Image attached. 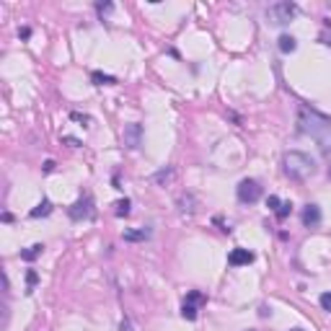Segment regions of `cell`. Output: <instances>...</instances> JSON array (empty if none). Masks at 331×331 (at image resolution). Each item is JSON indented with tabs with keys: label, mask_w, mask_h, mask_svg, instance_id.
<instances>
[{
	"label": "cell",
	"mask_w": 331,
	"mask_h": 331,
	"mask_svg": "<svg viewBox=\"0 0 331 331\" xmlns=\"http://www.w3.org/2000/svg\"><path fill=\"white\" fill-rule=\"evenodd\" d=\"M207 303V298H204V292H200V290H192L186 298H184V303H182V316L186 321H194L200 316V308Z\"/></svg>",
	"instance_id": "cell-5"
},
{
	"label": "cell",
	"mask_w": 331,
	"mask_h": 331,
	"mask_svg": "<svg viewBox=\"0 0 331 331\" xmlns=\"http://www.w3.org/2000/svg\"><path fill=\"white\" fill-rule=\"evenodd\" d=\"M68 215H70V220H75V222H80V220H91V218L96 215L94 200H91V197H80L78 202H75V204L68 210Z\"/></svg>",
	"instance_id": "cell-6"
},
{
	"label": "cell",
	"mask_w": 331,
	"mask_h": 331,
	"mask_svg": "<svg viewBox=\"0 0 331 331\" xmlns=\"http://www.w3.org/2000/svg\"><path fill=\"white\" fill-rule=\"evenodd\" d=\"M328 176H331V168H328Z\"/></svg>",
	"instance_id": "cell-28"
},
{
	"label": "cell",
	"mask_w": 331,
	"mask_h": 331,
	"mask_svg": "<svg viewBox=\"0 0 331 331\" xmlns=\"http://www.w3.org/2000/svg\"><path fill=\"white\" fill-rule=\"evenodd\" d=\"M318 303H321V308H324V310H328V313H331V292H324V295L318 298Z\"/></svg>",
	"instance_id": "cell-20"
},
{
	"label": "cell",
	"mask_w": 331,
	"mask_h": 331,
	"mask_svg": "<svg viewBox=\"0 0 331 331\" xmlns=\"http://www.w3.org/2000/svg\"><path fill=\"white\" fill-rule=\"evenodd\" d=\"M284 174H288L292 182H308L316 174V160L308 153H300V150H290L284 156Z\"/></svg>",
	"instance_id": "cell-2"
},
{
	"label": "cell",
	"mask_w": 331,
	"mask_h": 331,
	"mask_svg": "<svg viewBox=\"0 0 331 331\" xmlns=\"http://www.w3.org/2000/svg\"><path fill=\"white\" fill-rule=\"evenodd\" d=\"M280 50H282L284 54L295 52V50H298V42H295V36H290V34H282V36H280Z\"/></svg>",
	"instance_id": "cell-11"
},
{
	"label": "cell",
	"mask_w": 331,
	"mask_h": 331,
	"mask_svg": "<svg viewBox=\"0 0 331 331\" xmlns=\"http://www.w3.org/2000/svg\"><path fill=\"white\" fill-rule=\"evenodd\" d=\"M91 80H94L96 86H114V83H116L114 75H104V72H98V70L91 72Z\"/></svg>",
	"instance_id": "cell-14"
},
{
	"label": "cell",
	"mask_w": 331,
	"mask_h": 331,
	"mask_svg": "<svg viewBox=\"0 0 331 331\" xmlns=\"http://www.w3.org/2000/svg\"><path fill=\"white\" fill-rule=\"evenodd\" d=\"M303 225L306 228H318L321 225V207L318 204H306L303 207Z\"/></svg>",
	"instance_id": "cell-8"
},
{
	"label": "cell",
	"mask_w": 331,
	"mask_h": 331,
	"mask_svg": "<svg viewBox=\"0 0 331 331\" xmlns=\"http://www.w3.org/2000/svg\"><path fill=\"white\" fill-rule=\"evenodd\" d=\"M295 13H298V6L282 0V3H272L266 8V18H269V24H274V26H284V24H290L295 18Z\"/></svg>",
	"instance_id": "cell-3"
},
{
	"label": "cell",
	"mask_w": 331,
	"mask_h": 331,
	"mask_svg": "<svg viewBox=\"0 0 331 331\" xmlns=\"http://www.w3.org/2000/svg\"><path fill=\"white\" fill-rule=\"evenodd\" d=\"M44 171H47V174L54 171V160H47V163H44Z\"/></svg>",
	"instance_id": "cell-25"
},
{
	"label": "cell",
	"mask_w": 331,
	"mask_h": 331,
	"mask_svg": "<svg viewBox=\"0 0 331 331\" xmlns=\"http://www.w3.org/2000/svg\"><path fill=\"white\" fill-rule=\"evenodd\" d=\"M150 238V230L140 228V230H124V240H148Z\"/></svg>",
	"instance_id": "cell-15"
},
{
	"label": "cell",
	"mask_w": 331,
	"mask_h": 331,
	"mask_svg": "<svg viewBox=\"0 0 331 331\" xmlns=\"http://www.w3.org/2000/svg\"><path fill=\"white\" fill-rule=\"evenodd\" d=\"M194 204H197V200H194V194H182V197H178V207H182V212H186V215H192L194 210H197Z\"/></svg>",
	"instance_id": "cell-10"
},
{
	"label": "cell",
	"mask_w": 331,
	"mask_h": 331,
	"mask_svg": "<svg viewBox=\"0 0 331 331\" xmlns=\"http://www.w3.org/2000/svg\"><path fill=\"white\" fill-rule=\"evenodd\" d=\"M280 204H282V202H280V197H274V194H272V197L266 200V207L272 210V212H277V210H280Z\"/></svg>",
	"instance_id": "cell-21"
},
{
	"label": "cell",
	"mask_w": 331,
	"mask_h": 331,
	"mask_svg": "<svg viewBox=\"0 0 331 331\" xmlns=\"http://www.w3.org/2000/svg\"><path fill=\"white\" fill-rule=\"evenodd\" d=\"M171 178H174V168H163V171H158V174L153 176V182H156V184H168Z\"/></svg>",
	"instance_id": "cell-16"
},
{
	"label": "cell",
	"mask_w": 331,
	"mask_h": 331,
	"mask_svg": "<svg viewBox=\"0 0 331 331\" xmlns=\"http://www.w3.org/2000/svg\"><path fill=\"white\" fill-rule=\"evenodd\" d=\"M70 116H72V119H75V122H91V119H88V116H86V114H78V112H72V114H70Z\"/></svg>",
	"instance_id": "cell-23"
},
{
	"label": "cell",
	"mask_w": 331,
	"mask_h": 331,
	"mask_svg": "<svg viewBox=\"0 0 331 331\" xmlns=\"http://www.w3.org/2000/svg\"><path fill=\"white\" fill-rule=\"evenodd\" d=\"M119 328H122V331H132V328H130V324H127V321H122V326H119Z\"/></svg>",
	"instance_id": "cell-26"
},
{
	"label": "cell",
	"mask_w": 331,
	"mask_h": 331,
	"mask_svg": "<svg viewBox=\"0 0 331 331\" xmlns=\"http://www.w3.org/2000/svg\"><path fill=\"white\" fill-rule=\"evenodd\" d=\"M236 194H238L240 204H254V202H259V197H262V184L256 182V178H244V182L238 184Z\"/></svg>",
	"instance_id": "cell-4"
},
{
	"label": "cell",
	"mask_w": 331,
	"mask_h": 331,
	"mask_svg": "<svg viewBox=\"0 0 331 331\" xmlns=\"http://www.w3.org/2000/svg\"><path fill=\"white\" fill-rule=\"evenodd\" d=\"M114 215L127 218V215H130V200H119V202H114Z\"/></svg>",
	"instance_id": "cell-17"
},
{
	"label": "cell",
	"mask_w": 331,
	"mask_h": 331,
	"mask_svg": "<svg viewBox=\"0 0 331 331\" xmlns=\"http://www.w3.org/2000/svg\"><path fill=\"white\" fill-rule=\"evenodd\" d=\"M96 10L104 16V13H112V10H114V6H112V3H98V6H96Z\"/></svg>",
	"instance_id": "cell-22"
},
{
	"label": "cell",
	"mask_w": 331,
	"mask_h": 331,
	"mask_svg": "<svg viewBox=\"0 0 331 331\" xmlns=\"http://www.w3.org/2000/svg\"><path fill=\"white\" fill-rule=\"evenodd\" d=\"M42 251H44V246L42 244H34V246H28L26 251H21V259L24 262H34L36 256H42Z\"/></svg>",
	"instance_id": "cell-13"
},
{
	"label": "cell",
	"mask_w": 331,
	"mask_h": 331,
	"mask_svg": "<svg viewBox=\"0 0 331 331\" xmlns=\"http://www.w3.org/2000/svg\"><path fill=\"white\" fill-rule=\"evenodd\" d=\"M122 142L130 150H138L142 145V124H138V122L124 124V130H122Z\"/></svg>",
	"instance_id": "cell-7"
},
{
	"label": "cell",
	"mask_w": 331,
	"mask_h": 331,
	"mask_svg": "<svg viewBox=\"0 0 331 331\" xmlns=\"http://www.w3.org/2000/svg\"><path fill=\"white\" fill-rule=\"evenodd\" d=\"M290 212H292V204H290V202H282V204H280V210H277L274 215H277V220H288V218H290Z\"/></svg>",
	"instance_id": "cell-18"
},
{
	"label": "cell",
	"mask_w": 331,
	"mask_h": 331,
	"mask_svg": "<svg viewBox=\"0 0 331 331\" xmlns=\"http://www.w3.org/2000/svg\"><path fill=\"white\" fill-rule=\"evenodd\" d=\"M18 34H21V39H28V36H32V28H28V26H24Z\"/></svg>",
	"instance_id": "cell-24"
},
{
	"label": "cell",
	"mask_w": 331,
	"mask_h": 331,
	"mask_svg": "<svg viewBox=\"0 0 331 331\" xmlns=\"http://www.w3.org/2000/svg\"><path fill=\"white\" fill-rule=\"evenodd\" d=\"M36 280H39V274L34 272V269H28V272H26V292H32V290H34Z\"/></svg>",
	"instance_id": "cell-19"
},
{
	"label": "cell",
	"mask_w": 331,
	"mask_h": 331,
	"mask_svg": "<svg viewBox=\"0 0 331 331\" xmlns=\"http://www.w3.org/2000/svg\"><path fill=\"white\" fill-rule=\"evenodd\" d=\"M298 130L318 142L324 156H331V119L328 116L313 112L308 106H300V112H298Z\"/></svg>",
	"instance_id": "cell-1"
},
{
	"label": "cell",
	"mask_w": 331,
	"mask_h": 331,
	"mask_svg": "<svg viewBox=\"0 0 331 331\" xmlns=\"http://www.w3.org/2000/svg\"><path fill=\"white\" fill-rule=\"evenodd\" d=\"M52 212V202L50 200H42L34 210H32V218H47Z\"/></svg>",
	"instance_id": "cell-12"
},
{
	"label": "cell",
	"mask_w": 331,
	"mask_h": 331,
	"mask_svg": "<svg viewBox=\"0 0 331 331\" xmlns=\"http://www.w3.org/2000/svg\"><path fill=\"white\" fill-rule=\"evenodd\" d=\"M254 262V254L248 251V248H233L230 254H228V264L230 266H246V264H251Z\"/></svg>",
	"instance_id": "cell-9"
},
{
	"label": "cell",
	"mask_w": 331,
	"mask_h": 331,
	"mask_svg": "<svg viewBox=\"0 0 331 331\" xmlns=\"http://www.w3.org/2000/svg\"><path fill=\"white\" fill-rule=\"evenodd\" d=\"M290 331H300V328H290Z\"/></svg>",
	"instance_id": "cell-27"
}]
</instances>
